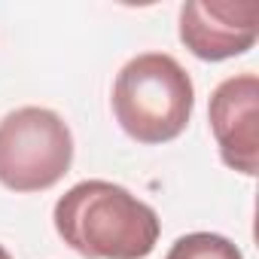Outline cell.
Masks as SVG:
<instances>
[{
  "mask_svg": "<svg viewBox=\"0 0 259 259\" xmlns=\"http://www.w3.org/2000/svg\"><path fill=\"white\" fill-rule=\"evenodd\" d=\"M58 238L85 259H147L162 235L159 213L110 180L70 186L52 210Z\"/></svg>",
  "mask_w": 259,
  "mask_h": 259,
  "instance_id": "obj_1",
  "label": "cell"
},
{
  "mask_svg": "<svg viewBox=\"0 0 259 259\" xmlns=\"http://www.w3.org/2000/svg\"><path fill=\"white\" fill-rule=\"evenodd\" d=\"M165 259H244L238 244L217 232H189L177 238Z\"/></svg>",
  "mask_w": 259,
  "mask_h": 259,
  "instance_id": "obj_6",
  "label": "cell"
},
{
  "mask_svg": "<svg viewBox=\"0 0 259 259\" xmlns=\"http://www.w3.org/2000/svg\"><path fill=\"white\" fill-rule=\"evenodd\" d=\"M210 132L220 147V159L247 177L259 168V79L256 73H238L223 79L207 107Z\"/></svg>",
  "mask_w": 259,
  "mask_h": 259,
  "instance_id": "obj_5",
  "label": "cell"
},
{
  "mask_svg": "<svg viewBox=\"0 0 259 259\" xmlns=\"http://www.w3.org/2000/svg\"><path fill=\"white\" fill-rule=\"evenodd\" d=\"M256 19L253 0H186L180 7V43L201 61H226L253 49Z\"/></svg>",
  "mask_w": 259,
  "mask_h": 259,
  "instance_id": "obj_4",
  "label": "cell"
},
{
  "mask_svg": "<svg viewBox=\"0 0 259 259\" xmlns=\"http://www.w3.org/2000/svg\"><path fill=\"white\" fill-rule=\"evenodd\" d=\"M195 85L186 67L165 52L135 55L113 82V113L138 144H168L186 132Z\"/></svg>",
  "mask_w": 259,
  "mask_h": 259,
  "instance_id": "obj_2",
  "label": "cell"
},
{
  "mask_svg": "<svg viewBox=\"0 0 259 259\" xmlns=\"http://www.w3.org/2000/svg\"><path fill=\"white\" fill-rule=\"evenodd\" d=\"M0 259H13V253H10V250H7L4 244H0Z\"/></svg>",
  "mask_w": 259,
  "mask_h": 259,
  "instance_id": "obj_7",
  "label": "cell"
},
{
  "mask_svg": "<svg viewBox=\"0 0 259 259\" xmlns=\"http://www.w3.org/2000/svg\"><path fill=\"white\" fill-rule=\"evenodd\" d=\"M73 162L67 122L46 107H19L0 119V183L13 192L52 189Z\"/></svg>",
  "mask_w": 259,
  "mask_h": 259,
  "instance_id": "obj_3",
  "label": "cell"
}]
</instances>
